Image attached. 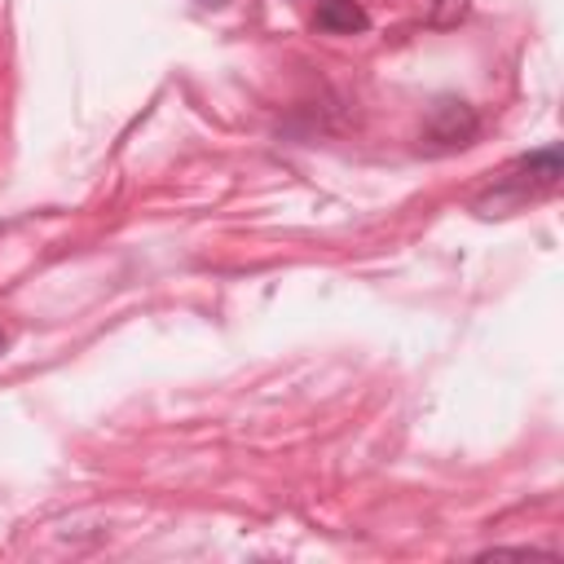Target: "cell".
Instances as JSON below:
<instances>
[{
  "label": "cell",
  "mask_w": 564,
  "mask_h": 564,
  "mask_svg": "<svg viewBox=\"0 0 564 564\" xmlns=\"http://www.w3.org/2000/svg\"><path fill=\"white\" fill-rule=\"evenodd\" d=\"M564 176V159H560V145H542L524 159H516V167L507 172L502 189H511L516 198H524L529 189H555Z\"/></svg>",
  "instance_id": "1"
},
{
  "label": "cell",
  "mask_w": 564,
  "mask_h": 564,
  "mask_svg": "<svg viewBox=\"0 0 564 564\" xmlns=\"http://www.w3.org/2000/svg\"><path fill=\"white\" fill-rule=\"evenodd\" d=\"M476 132H480V119H476V110L467 101H436L432 115H427V123H423V137L436 141V145H445V150L467 145Z\"/></svg>",
  "instance_id": "2"
},
{
  "label": "cell",
  "mask_w": 564,
  "mask_h": 564,
  "mask_svg": "<svg viewBox=\"0 0 564 564\" xmlns=\"http://www.w3.org/2000/svg\"><path fill=\"white\" fill-rule=\"evenodd\" d=\"M313 26L322 35H361L370 31V13L357 0H322L313 13Z\"/></svg>",
  "instance_id": "3"
},
{
  "label": "cell",
  "mask_w": 564,
  "mask_h": 564,
  "mask_svg": "<svg viewBox=\"0 0 564 564\" xmlns=\"http://www.w3.org/2000/svg\"><path fill=\"white\" fill-rule=\"evenodd\" d=\"M203 9H220V4H229V0H198Z\"/></svg>",
  "instance_id": "4"
},
{
  "label": "cell",
  "mask_w": 564,
  "mask_h": 564,
  "mask_svg": "<svg viewBox=\"0 0 564 564\" xmlns=\"http://www.w3.org/2000/svg\"><path fill=\"white\" fill-rule=\"evenodd\" d=\"M4 348H9V335H4V330H0V352H4Z\"/></svg>",
  "instance_id": "5"
}]
</instances>
